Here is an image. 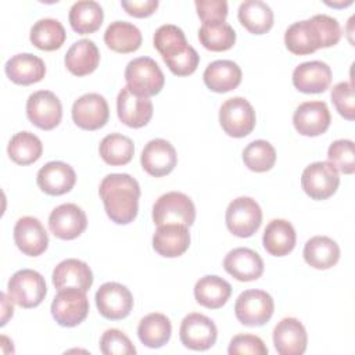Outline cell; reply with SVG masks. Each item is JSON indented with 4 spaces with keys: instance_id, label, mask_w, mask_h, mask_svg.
<instances>
[{
    "instance_id": "35",
    "label": "cell",
    "mask_w": 355,
    "mask_h": 355,
    "mask_svg": "<svg viewBox=\"0 0 355 355\" xmlns=\"http://www.w3.org/2000/svg\"><path fill=\"white\" fill-rule=\"evenodd\" d=\"M71 28L79 35L96 32L104 19L101 6L93 0H82L72 4L68 15Z\"/></svg>"
},
{
    "instance_id": "17",
    "label": "cell",
    "mask_w": 355,
    "mask_h": 355,
    "mask_svg": "<svg viewBox=\"0 0 355 355\" xmlns=\"http://www.w3.org/2000/svg\"><path fill=\"white\" fill-rule=\"evenodd\" d=\"M330 121V111L323 101H305L297 107L293 115L295 130L309 137L323 135L329 129Z\"/></svg>"
},
{
    "instance_id": "6",
    "label": "cell",
    "mask_w": 355,
    "mask_h": 355,
    "mask_svg": "<svg viewBox=\"0 0 355 355\" xmlns=\"http://www.w3.org/2000/svg\"><path fill=\"white\" fill-rule=\"evenodd\" d=\"M275 302L270 294L263 290H245L234 304V313L244 326H262L268 323L273 315Z\"/></svg>"
},
{
    "instance_id": "19",
    "label": "cell",
    "mask_w": 355,
    "mask_h": 355,
    "mask_svg": "<svg viewBox=\"0 0 355 355\" xmlns=\"http://www.w3.org/2000/svg\"><path fill=\"white\" fill-rule=\"evenodd\" d=\"M14 241L25 255L37 257L46 251L49 236L37 218L22 216L14 226Z\"/></svg>"
},
{
    "instance_id": "14",
    "label": "cell",
    "mask_w": 355,
    "mask_h": 355,
    "mask_svg": "<svg viewBox=\"0 0 355 355\" xmlns=\"http://www.w3.org/2000/svg\"><path fill=\"white\" fill-rule=\"evenodd\" d=\"M110 118L107 100L98 93H86L75 100L72 105V119L76 126L85 130L103 128Z\"/></svg>"
},
{
    "instance_id": "33",
    "label": "cell",
    "mask_w": 355,
    "mask_h": 355,
    "mask_svg": "<svg viewBox=\"0 0 355 355\" xmlns=\"http://www.w3.org/2000/svg\"><path fill=\"white\" fill-rule=\"evenodd\" d=\"M141 32L126 21H114L104 32V42L108 49L116 53H133L141 46Z\"/></svg>"
},
{
    "instance_id": "20",
    "label": "cell",
    "mask_w": 355,
    "mask_h": 355,
    "mask_svg": "<svg viewBox=\"0 0 355 355\" xmlns=\"http://www.w3.org/2000/svg\"><path fill=\"white\" fill-rule=\"evenodd\" d=\"M37 186L50 196H61L72 190L76 182L73 168L62 161H50L43 165L36 176Z\"/></svg>"
},
{
    "instance_id": "34",
    "label": "cell",
    "mask_w": 355,
    "mask_h": 355,
    "mask_svg": "<svg viewBox=\"0 0 355 355\" xmlns=\"http://www.w3.org/2000/svg\"><path fill=\"white\" fill-rule=\"evenodd\" d=\"M240 24L254 35H263L273 26V11L261 0H245L239 7Z\"/></svg>"
},
{
    "instance_id": "1",
    "label": "cell",
    "mask_w": 355,
    "mask_h": 355,
    "mask_svg": "<svg viewBox=\"0 0 355 355\" xmlns=\"http://www.w3.org/2000/svg\"><path fill=\"white\" fill-rule=\"evenodd\" d=\"M98 194L108 218L116 225H128L137 216L140 186L130 175H107L100 183Z\"/></svg>"
},
{
    "instance_id": "7",
    "label": "cell",
    "mask_w": 355,
    "mask_h": 355,
    "mask_svg": "<svg viewBox=\"0 0 355 355\" xmlns=\"http://www.w3.org/2000/svg\"><path fill=\"white\" fill-rule=\"evenodd\" d=\"M225 219L232 234L251 237L262 223V211L254 198L237 197L229 204Z\"/></svg>"
},
{
    "instance_id": "25",
    "label": "cell",
    "mask_w": 355,
    "mask_h": 355,
    "mask_svg": "<svg viewBox=\"0 0 355 355\" xmlns=\"http://www.w3.org/2000/svg\"><path fill=\"white\" fill-rule=\"evenodd\" d=\"M284 44L297 55H306L322 49L320 35L312 18L291 24L284 33Z\"/></svg>"
},
{
    "instance_id": "27",
    "label": "cell",
    "mask_w": 355,
    "mask_h": 355,
    "mask_svg": "<svg viewBox=\"0 0 355 355\" xmlns=\"http://www.w3.org/2000/svg\"><path fill=\"white\" fill-rule=\"evenodd\" d=\"M190 233L183 225L158 226L153 236V248L165 258H176L187 251Z\"/></svg>"
},
{
    "instance_id": "11",
    "label": "cell",
    "mask_w": 355,
    "mask_h": 355,
    "mask_svg": "<svg viewBox=\"0 0 355 355\" xmlns=\"http://www.w3.org/2000/svg\"><path fill=\"white\" fill-rule=\"evenodd\" d=\"M94 300L98 312L110 320H121L126 318L133 308L132 293L126 286L116 282L101 284Z\"/></svg>"
},
{
    "instance_id": "28",
    "label": "cell",
    "mask_w": 355,
    "mask_h": 355,
    "mask_svg": "<svg viewBox=\"0 0 355 355\" xmlns=\"http://www.w3.org/2000/svg\"><path fill=\"white\" fill-rule=\"evenodd\" d=\"M240 67L230 60H216L204 71L205 86L215 93H226L236 89L241 82Z\"/></svg>"
},
{
    "instance_id": "30",
    "label": "cell",
    "mask_w": 355,
    "mask_h": 355,
    "mask_svg": "<svg viewBox=\"0 0 355 355\" xmlns=\"http://www.w3.org/2000/svg\"><path fill=\"white\" fill-rule=\"evenodd\" d=\"M295 230L286 219L270 220L262 236L265 250L273 257H284L290 254L295 247Z\"/></svg>"
},
{
    "instance_id": "8",
    "label": "cell",
    "mask_w": 355,
    "mask_h": 355,
    "mask_svg": "<svg viewBox=\"0 0 355 355\" xmlns=\"http://www.w3.org/2000/svg\"><path fill=\"white\" fill-rule=\"evenodd\" d=\"M255 111L244 97L227 98L219 110V123L226 135L245 137L255 128Z\"/></svg>"
},
{
    "instance_id": "49",
    "label": "cell",
    "mask_w": 355,
    "mask_h": 355,
    "mask_svg": "<svg viewBox=\"0 0 355 355\" xmlns=\"http://www.w3.org/2000/svg\"><path fill=\"white\" fill-rule=\"evenodd\" d=\"M10 297H7L6 293H1V302H3V315H1V326H4L8 320V318L12 316V304L10 302Z\"/></svg>"
},
{
    "instance_id": "5",
    "label": "cell",
    "mask_w": 355,
    "mask_h": 355,
    "mask_svg": "<svg viewBox=\"0 0 355 355\" xmlns=\"http://www.w3.org/2000/svg\"><path fill=\"white\" fill-rule=\"evenodd\" d=\"M8 297L21 308H35L47 294L44 277L33 269H21L8 280Z\"/></svg>"
},
{
    "instance_id": "10",
    "label": "cell",
    "mask_w": 355,
    "mask_h": 355,
    "mask_svg": "<svg viewBox=\"0 0 355 355\" xmlns=\"http://www.w3.org/2000/svg\"><path fill=\"white\" fill-rule=\"evenodd\" d=\"M340 184L338 171L329 161H318L308 165L301 175V186L312 200L331 197Z\"/></svg>"
},
{
    "instance_id": "16",
    "label": "cell",
    "mask_w": 355,
    "mask_h": 355,
    "mask_svg": "<svg viewBox=\"0 0 355 355\" xmlns=\"http://www.w3.org/2000/svg\"><path fill=\"white\" fill-rule=\"evenodd\" d=\"M116 112L129 128L146 126L153 116V103L148 97L135 93L129 86L121 89L116 97Z\"/></svg>"
},
{
    "instance_id": "24",
    "label": "cell",
    "mask_w": 355,
    "mask_h": 355,
    "mask_svg": "<svg viewBox=\"0 0 355 355\" xmlns=\"http://www.w3.org/2000/svg\"><path fill=\"white\" fill-rule=\"evenodd\" d=\"M331 83V69L323 61H306L295 67L293 85L302 93H323Z\"/></svg>"
},
{
    "instance_id": "44",
    "label": "cell",
    "mask_w": 355,
    "mask_h": 355,
    "mask_svg": "<svg viewBox=\"0 0 355 355\" xmlns=\"http://www.w3.org/2000/svg\"><path fill=\"white\" fill-rule=\"evenodd\" d=\"M331 103L341 116L348 121L355 118V98L354 86L349 82H340L331 89Z\"/></svg>"
},
{
    "instance_id": "42",
    "label": "cell",
    "mask_w": 355,
    "mask_h": 355,
    "mask_svg": "<svg viewBox=\"0 0 355 355\" xmlns=\"http://www.w3.org/2000/svg\"><path fill=\"white\" fill-rule=\"evenodd\" d=\"M327 159L337 171L345 175H352L355 171L352 140L340 139L333 141L327 150Z\"/></svg>"
},
{
    "instance_id": "15",
    "label": "cell",
    "mask_w": 355,
    "mask_h": 355,
    "mask_svg": "<svg viewBox=\"0 0 355 355\" xmlns=\"http://www.w3.org/2000/svg\"><path fill=\"white\" fill-rule=\"evenodd\" d=\"M86 226L87 218L85 211L72 202L55 207L49 216L50 232L61 240H73L79 237Z\"/></svg>"
},
{
    "instance_id": "29",
    "label": "cell",
    "mask_w": 355,
    "mask_h": 355,
    "mask_svg": "<svg viewBox=\"0 0 355 355\" xmlns=\"http://www.w3.org/2000/svg\"><path fill=\"white\" fill-rule=\"evenodd\" d=\"M65 67L75 76H85L96 71L100 62V51L93 40L75 42L65 54Z\"/></svg>"
},
{
    "instance_id": "13",
    "label": "cell",
    "mask_w": 355,
    "mask_h": 355,
    "mask_svg": "<svg viewBox=\"0 0 355 355\" xmlns=\"http://www.w3.org/2000/svg\"><path fill=\"white\" fill-rule=\"evenodd\" d=\"M179 336L182 344L186 348L194 351H205L215 344L218 329L208 316L193 312L183 318Z\"/></svg>"
},
{
    "instance_id": "48",
    "label": "cell",
    "mask_w": 355,
    "mask_h": 355,
    "mask_svg": "<svg viewBox=\"0 0 355 355\" xmlns=\"http://www.w3.org/2000/svg\"><path fill=\"white\" fill-rule=\"evenodd\" d=\"M121 6L125 8V11L136 18H144L151 15L157 7V0H132V1H121Z\"/></svg>"
},
{
    "instance_id": "22",
    "label": "cell",
    "mask_w": 355,
    "mask_h": 355,
    "mask_svg": "<svg viewBox=\"0 0 355 355\" xmlns=\"http://www.w3.org/2000/svg\"><path fill=\"white\" fill-rule=\"evenodd\" d=\"M273 344L280 355H301L306 349L308 336L295 318H283L273 330Z\"/></svg>"
},
{
    "instance_id": "3",
    "label": "cell",
    "mask_w": 355,
    "mask_h": 355,
    "mask_svg": "<svg viewBox=\"0 0 355 355\" xmlns=\"http://www.w3.org/2000/svg\"><path fill=\"white\" fill-rule=\"evenodd\" d=\"M196 219V207L189 196L180 191L162 194L153 205V220L157 226H191Z\"/></svg>"
},
{
    "instance_id": "21",
    "label": "cell",
    "mask_w": 355,
    "mask_h": 355,
    "mask_svg": "<svg viewBox=\"0 0 355 355\" xmlns=\"http://www.w3.org/2000/svg\"><path fill=\"white\" fill-rule=\"evenodd\" d=\"M223 268L239 282H252L262 276L263 261L254 250L239 247L227 252L223 259Z\"/></svg>"
},
{
    "instance_id": "38",
    "label": "cell",
    "mask_w": 355,
    "mask_h": 355,
    "mask_svg": "<svg viewBox=\"0 0 355 355\" xmlns=\"http://www.w3.org/2000/svg\"><path fill=\"white\" fill-rule=\"evenodd\" d=\"M200 43L211 51H226L236 43L234 29L225 21L204 22L198 31Z\"/></svg>"
},
{
    "instance_id": "36",
    "label": "cell",
    "mask_w": 355,
    "mask_h": 355,
    "mask_svg": "<svg viewBox=\"0 0 355 355\" xmlns=\"http://www.w3.org/2000/svg\"><path fill=\"white\" fill-rule=\"evenodd\" d=\"M172 334L169 319L159 312H153L144 316L137 326L139 340L148 348H159L165 345Z\"/></svg>"
},
{
    "instance_id": "40",
    "label": "cell",
    "mask_w": 355,
    "mask_h": 355,
    "mask_svg": "<svg viewBox=\"0 0 355 355\" xmlns=\"http://www.w3.org/2000/svg\"><path fill=\"white\" fill-rule=\"evenodd\" d=\"M98 151L105 164L119 166L132 161L135 146L128 136L121 133H111L101 140Z\"/></svg>"
},
{
    "instance_id": "41",
    "label": "cell",
    "mask_w": 355,
    "mask_h": 355,
    "mask_svg": "<svg viewBox=\"0 0 355 355\" xmlns=\"http://www.w3.org/2000/svg\"><path fill=\"white\" fill-rule=\"evenodd\" d=\"M243 161L252 172H266L276 162V150L266 140H254L244 148Z\"/></svg>"
},
{
    "instance_id": "18",
    "label": "cell",
    "mask_w": 355,
    "mask_h": 355,
    "mask_svg": "<svg viewBox=\"0 0 355 355\" xmlns=\"http://www.w3.org/2000/svg\"><path fill=\"white\" fill-rule=\"evenodd\" d=\"M143 169L155 178L165 176L173 171L178 162V155L175 147L165 139L150 140L140 157Z\"/></svg>"
},
{
    "instance_id": "31",
    "label": "cell",
    "mask_w": 355,
    "mask_h": 355,
    "mask_svg": "<svg viewBox=\"0 0 355 355\" xmlns=\"http://www.w3.org/2000/svg\"><path fill=\"white\" fill-rule=\"evenodd\" d=\"M304 259L315 269H330L340 259V247L327 236H315L305 243Z\"/></svg>"
},
{
    "instance_id": "12",
    "label": "cell",
    "mask_w": 355,
    "mask_h": 355,
    "mask_svg": "<svg viewBox=\"0 0 355 355\" xmlns=\"http://www.w3.org/2000/svg\"><path fill=\"white\" fill-rule=\"evenodd\" d=\"M28 119L43 130H51L60 125L62 118V105L60 98L50 90L32 93L26 101Z\"/></svg>"
},
{
    "instance_id": "37",
    "label": "cell",
    "mask_w": 355,
    "mask_h": 355,
    "mask_svg": "<svg viewBox=\"0 0 355 355\" xmlns=\"http://www.w3.org/2000/svg\"><path fill=\"white\" fill-rule=\"evenodd\" d=\"M67 33L62 24L54 18H42L31 29L32 44L44 51L60 49L65 42Z\"/></svg>"
},
{
    "instance_id": "9",
    "label": "cell",
    "mask_w": 355,
    "mask_h": 355,
    "mask_svg": "<svg viewBox=\"0 0 355 355\" xmlns=\"http://www.w3.org/2000/svg\"><path fill=\"white\" fill-rule=\"evenodd\" d=\"M89 313V300L78 288L58 290L51 302V315L60 326L73 327L82 323Z\"/></svg>"
},
{
    "instance_id": "4",
    "label": "cell",
    "mask_w": 355,
    "mask_h": 355,
    "mask_svg": "<svg viewBox=\"0 0 355 355\" xmlns=\"http://www.w3.org/2000/svg\"><path fill=\"white\" fill-rule=\"evenodd\" d=\"M125 80L135 93L146 97L158 94L165 85L164 72L150 57H137L129 61L125 68Z\"/></svg>"
},
{
    "instance_id": "46",
    "label": "cell",
    "mask_w": 355,
    "mask_h": 355,
    "mask_svg": "<svg viewBox=\"0 0 355 355\" xmlns=\"http://www.w3.org/2000/svg\"><path fill=\"white\" fill-rule=\"evenodd\" d=\"M322 40V49L337 44L341 39V28L336 18L326 14H316L312 17Z\"/></svg>"
},
{
    "instance_id": "45",
    "label": "cell",
    "mask_w": 355,
    "mask_h": 355,
    "mask_svg": "<svg viewBox=\"0 0 355 355\" xmlns=\"http://www.w3.org/2000/svg\"><path fill=\"white\" fill-rule=\"evenodd\" d=\"M227 352L230 355L239 354H252V355H266L268 347L265 343L254 334H237L232 338Z\"/></svg>"
},
{
    "instance_id": "23",
    "label": "cell",
    "mask_w": 355,
    "mask_h": 355,
    "mask_svg": "<svg viewBox=\"0 0 355 355\" xmlns=\"http://www.w3.org/2000/svg\"><path fill=\"white\" fill-rule=\"evenodd\" d=\"M53 284L57 290L78 288L87 293L93 284V273L86 262L76 258H68L54 268Z\"/></svg>"
},
{
    "instance_id": "32",
    "label": "cell",
    "mask_w": 355,
    "mask_h": 355,
    "mask_svg": "<svg viewBox=\"0 0 355 355\" xmlns=\"http://www.w3.org/2000/svg\"><path fill=\"white\" fill-rule=\"evenodd\" d=\"M232 294V286L222 277L207 275L194 286L196 301L209 309L222 308Z\"/></svg>"
},
{
    "instance_id": "2",
    "label": "cell",
    "mask_w": 355,
    "mask_h": 355,
    "mask_svg": "<svg viewBox=\"0 0 355 355\" xmlns=\"http://www.w3.org/2000/svg\"><path fill=\"white\" fill-rule=\"evenodd\" d=\"M154 47L173 75L187 76L198 67V53L187 43L183 31L176 25L159 26L154 33Z\"/></svg>"
},
{
    "instance_id": "39",
    "label": "cell",
    "mask_w": 355,
    "mask_h": 355,
    "mask_svg": "<svg viewBox=\"0 0 355 355\" xmlns=\"http://www.w3.org/2000/svg\"><path fill=\"white\" fill-rule=\"evenodd\" d=\"M7 153L15 164L29 165L40 158L43 144L36 135L31 132H18L11 137Z\"/></svg>"
},
{
    "instance_id": "47",
    "label": "cell",
    "mask_w": 355,
    "mask_h": 355,
    "mask_svg": "<svg viewBox=\"0 0 355 355\" xmlns=\"http://www.w3.org/2000/svg\"><path fill=\"white\" fill-rule=\"evenodd\" d=\"M194 4L202 24L225 21L227 17V1L225 0H196Z\"/></svg>"
},
{
    "instance_id": "26",
    "label": "cell",
    "mask_w": 355,
    "mask_h": 355,
    "mask_svg": "<svg viewBox=\"0 0 355 355\" xmlns=\"http://www.w3.org/2000/svg\"><path fill=\"white\" fill-rule=\"evenodd\" d=\"M6 75L17 85L28 86L40 82L46 75L44 61L31 53L12 55L4 65Z\"/></svg>"
},
{
    "instance_id": "43",
    "label": "cell",
    "mask_w": 355,
    "mask_h": 355,
    "mask_svg": "<svg viewBox=\"0 0 355 355\" xmlns=\"http://www.w3.org/2000/svg\"><path fill=\"white\" fill-rule=\"evenodd\" d=\"M100 351L104 355H133L136 348L129 337L118 329H108L100 338Z\"/></svg>"
}]
</instances>
